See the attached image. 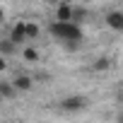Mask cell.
I'll return each mask as SVG.
<instances>
[{"label": "cell", "mask_w": 123, "mask_h": 123, "mask_svg": "<svg viewBox=\"0 0 123 123\" xmlns=\"http://www.w3.org/2000/svg\"><path fill=\"white\" fill-rule=\"evenodd\" d=\"M48 31L58 41H82V29L80 24H73V22H53Z\"/></svg>", "instance_id": "obj_1"}, {"label": "cell", "mask_w": 123, "mask_h": 123, "mask_svg": "<svg viewBox=\"0 0 123 123\" xmlns=\"http://www.w3.org/2000/svg\"><path fill=\"white\" fill-rule=\"evenodd\" d=\"M87 104H89L87 97H82V94H73V97H65L63 101H60V109L68 111V113H77V111H85Z\"/></svg>", "instance_id": "obj_2"}, {"label": "cell", "mask_w": 123, "mask_h": 123, "mask_svg": "<svg viewBox=\"0 0 123 123\" xmlns=\"http://www.w3.org/2000/svg\"><path fill=\"white\" fill-rule=\"evenodd\" d=\"M73 19V5L70 0H60L58 10H55V22H70Z\"/></svg>", "instance_id": "obj_3"}, {"label": "cell", "mask_w": 123, "mask_h": 123, "mask_svg": "<svg viewBox=\"0 0 123 123\" xmlns=\"http://www.w3.org/2000/svg\"><path fill=\"white\" fill-rule=\"evenodd\" d=\"M106 24H109L113 31H123V12L111 10V12L106 15Z\"/></svg>", "instance_id": "obj_4"}, {"label": "cell", "mask_w": 123, "mask_h": 123, "mask_svg": "<svg viewBox=\"0 0 123 123\" xmlns=\"http://www.w3.org/2000/svg\"><path fill=\"white\" fill-rule=\"evenodd\" d=\"M10 41H12L15 46H22V43L27 41V36H24V22H17V24L10 29Z\"/></svg>", "instance_id": "obj_5"}, {"label": "cell", "mask_w": 123, "mask_h": 123, "mask_svg": "<svg viewBox=\"0 0 123 123\" xmlns=\"http://www.w3.org/2000/svg\"><path fill=\"white\" fill-rule=\"evenodd\" d=\"M31 85H34V80H31L29 75H17L15 82H12V89H15V92H29Z\"/></svg>", "instance_id": "obj_6"}, {"label": "cell", "mask_w": 123, "mask_h": 123, "mask_svg": "<svg viewBox=\"0 0 123 123\" xmlns=\"http://www.w3.org/2000/svg\"><path fill=\"white\" fill-rule=\"evenodd\" d=\"M109 68H111V58H106V55L97 58V60H94V65H92V70H94V73H106Z\"/></svg>", "instance_id": "obj_7"}, {"label": "cell", "mask_w": 123, "mask_h": 123, "mask_svg": "<svg viewBox=\"0 0 123 123\" xmlns=\"http://www.w3.org/2000/svg\"><path fill=\"white\" fill-rule=\"evenodd\" d=\"M39 31H41V27H39L36 22H24V36H27V39H36Z\"/></svg>", "instance_id": "obj_8"}, {"label": "cell", "mask_w": 123, "mask_h": 123, "mask_svg": "<svg viewBox=\"0 0 123 123\" xmlns=\"http://www.w3.org/2000/svg\"><path fill=\"white\" fill-rule=\"evenodd\" d=\"M15 51H17V46H15L10 39H3V41H0V55H3V58H5V55H12Z\"/></svg>", "instance_id": "obj_9"}, {"label": "cell", "mask_w": 123, "mask_h": 123, "mask_svg": "<svg viewBox=\"0 0 123 123\" xmlns=\"http://www.w3.org/2000/svg\"><path fill=\"white\" fill-rule=\"evenodd\" d=\"M22 55H24L27 63H36V60H39V51H36V48H31V46H27V48L22 51Z\"/></svg>", "instance_id": "obj_10"}, {"label": "cell", "mask_w": 123, "mask_h": 123, "mask_svg": "<svg viewBox=\"0 0 123 123\" xmlns=\"http://www.w3.org/2000/svg\"><path fill=\"white\" fill-rule=\"evenodd\" d=\"M0 97H15V89L10 82H0Z\"/></svg>", "instance_id": "obj_11"}, {"label": "cell", "mask_w": 123, "mask_h": 123, "mask_svg": "<svg viewBox=\"0 0 123 123\" xmlns=\"http://www.w3.org/2000/svg\"><path fill=\"white\" fill-rule=\"evenodd\" d=\"M63 46H65V48H70V51H75V48L80 46V41H63Z\"/></svg>", "instance_id": "obj_12"}, {"label": "cell", "mask_w": 123, "mask_h": 123, "mask_svg": "<svg viewBox=\"0 0 123 123\" xmlns=\"http://www.w3.org/2000/svg\"><path fill=\"white\" fill-rule=\"evenodd\" d=\"M0 70H7V60H5L3 55H0Z\"/></svg>", "instance_id": "obj_13"}, {"label": "cell", "mask_w": 123, "mask_h": 123, "mask_svg": "<svg viewBox=\"0 0 123 123\" xmlns=\"http://www.w3.org/2000/svg\"><path fill=\"white\" fill-rule=\"evenodd\" d=\"M3 17H5V12H3V7H0V19H3Z\"/></svg>", "instance_id": "obj_14"}, {"label": "cell", "mask_w": 123, "mask_h": 123, "mask_svg": "<svg viewBox=\"0 0 123 123\" xmlns=\"http://www.w3.org/2000/svg\"><path fill=\"white\" fill-rule=\"evenodd\" d=\"M43 3H58V0H43Z\"/></svg>", "instance_id": "obj_15"}]
</instances>
